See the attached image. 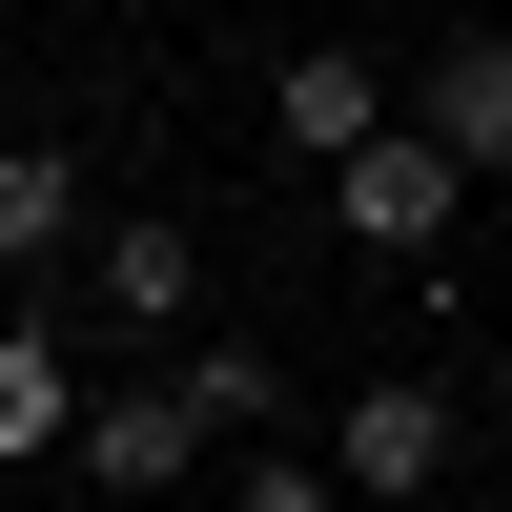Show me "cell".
Wrapping results in <instances>:
<instances>
[{"label": "cell", "mask_w": 512, "mask_h": 512, "mask_svg": "<svg viewBox=\"0 0 512 512\" xmlns=\"http://www.w3.org/2000/svg\"><path fill=\"white\" fill-rule=\"evenodd\" d=\"M451 205H472V164H451V144H410V123H390L369 164H328V226H349L369 267H431V246H451Z\"/></svg>", "instance_id": "obj_1"}, {"label": "cell", "mask_w": 512, "mask_h": 512, "mask_svg": "<svg viewBox=\"0 0 512 512\" xmlns=\"http://www.w3.org/2000/svg\"><path fill=\"white\" fill-rule=\"evenodd\" d=\"M82 308H103V328H144V349H205V246L164 226V205H123V226L82 246Z\"/></svg>", "instance_id": "obj_2"}, {"label": "cell", "mask_w": 512, "mask_h": 512, "mask_svg": "<svg viewBox=\"0 0 512 512\" xmlns=\"http://www.w3.org/2000/svg\"><path fill=\"white\" fill-rule=\"evenodd\" d=\"M328 472H349L369 512H431V472H451V390H431V369H369L349 431H328Z\"/></svg>", "instance_id": "obj_3"}, {"label": "cell", "mask_w": 512, "mask_h": 512, "mask_svg": "<svg viewBox=\"0 0 512 512\" xmlns=\"http://www.w3.org/2000/svg\"><path fill=\"white\" fill-rule=\"evenodd\" d=\"M410 144H451L472 185H512V21L431 41V82H410Z\"/></svg>", "instance_id": "obj_4"}, {"label": "cell", "mask_w": 512, "mask_h": 512, "mask_svg": "<svg viewBox=\"0 0 512 512\" xmlns=\"http://www.w3.org/2000/svg\"><path fill=\"white\" fill-rule=\"evenodd\" d=\"M82 492H185L205 472V431H185V390H82V451H62Z\"/></svg>", "instance_id": "obj_5"}, {"label": "cell", "mask_w": 512, "mask_h": 512, "mask_svg": "<svg viewBox=\"0 0 512 512\" xmlns=\"http://www.w3.org/2000/svg\"><path fill=\"white\" fill-rule=\"evenodd\" d=\"M267 123H287L308 164H369V144H390V82H369L349 41H287V82H267Z\"/></svg>", "instance_id": "obj_6"}, {"label": "cell", "mask_w": 512, "mask_h": 512, "mask_svg": "<svg viewBox=\"0 0 512 512\" xmlns=\"http://www.w3.org/2000/svg\"><path fill=\"white\" fill-rule=\"evenodd\" d=\"M164 390H185V431H205V451H267V431H287V369L246 349V328H205V349L164 369Z\"/></svg>", "instance_id": "obj_7"}, {"label": "cell", "mask_w": 512, "mask_h": 512, "mask_svg": "<svg viewBox=\"0 0 512 512\" xmlns=\"http://www.w3.org/2000/svg\"><path fill=\"white\" fill-rule=\"evenodd\" d=\"M62 246H82V144L21 123V144H0V267H62Z\"/></svg>", "instance_id": "obj_8"}, {"label": "cell", "mask_w": 512, "mask_h": 512, "mask_svg": "<svg viewBox=\"0 0 512 512\" xmlns=\"http://www.w3.org/2000/svg\"><path fill=\"white\" fill-rule=\"evenodd\" d=\"M41 451H82V369L41 328H0V472H41Z\"/></svg>", "instance_id": "obj_9"}, {"label": "cell", "mask_w": 512, "mask_h": 512, "mask_svg": "<svg viewBox=\"0 0 512 512\" xmlns=\"http://www.w3.org/2000/svg\"><path fill=\"white\" fill-rule=\"evenodd\" d=\"M226 512H349L328 472H226Z\"/></svg>", "instance_id": "obj_10"}]
</instances>
